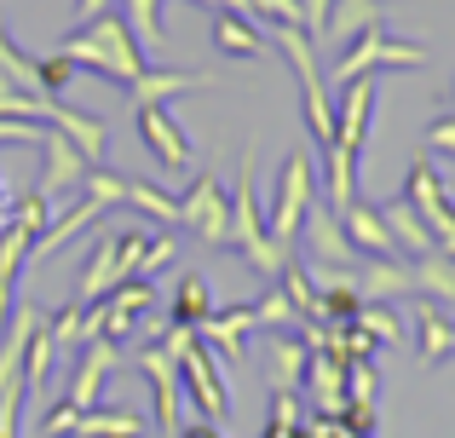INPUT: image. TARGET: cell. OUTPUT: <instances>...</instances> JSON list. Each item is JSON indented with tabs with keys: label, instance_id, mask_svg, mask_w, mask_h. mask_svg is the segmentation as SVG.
<instances>
[{
	"label": "cell",
	"instance_id": "6da1fadb",
	"mask_svg": "<svg viewBox=\"0 0 455 438\" xmlns=\"http://www.w3.org/2000/svg\"><path fill=\"white\" fill-rule=\"evenodd\" d=\"M58 52L69 58V64L81 69V76H99V81H116V87H127L133 92V81L150 69V58L139 52V41H133V29H127V18L122 12H104V18H92L87 29H76Z\"/></svg>",
	"mask_w": 455,
	"mask_h": 438
},
{
	"label": "cell",
	"instance_id": "7a4b0ae2",
	"mask_svg": "<svg viewBox=\"0 0 455 438\" xmlns=\"http://www.w3.org/2000/svg\"><path fill=\"white\" fill-rule=\"evenodd\" d=\"M254 156L259 145L248 139L243 156H236V191H231V248L248 259V266L259 271V277H277L283 266L294 259V243H277V236L266 231V208H259L254 196Z\"/></svg>",
	"mask_w": 455,
	"mask_h": 438
},
{
	"label": "cell",
	"instance_id": "3957f363",
	"mask_svg": "<svg viewBox=\"0 0 455 438\" xmlns=\"http://www.w3.org/2000/svg\"><path fill=\"white\" fill-rule=\"evenodd\" d=\"M317 196V168H311V150H289L277 168V185H271V208H266V231L277 243H294L300 236V219Z\"/></svg>",
	"mask_w": 455,
	"mask_h": 438
},
{
	"label": "cell",
	"instance_id": "277c9868",
	"mask_svg": "<svg viewBox=\"0 0 455 438\" xmlns=\"http://www.w3.org/2000/svg\"><path fill=\"white\" fill-rule=\"evenodd\" d=\"M179 225H190L208 248H231V196L213 168H196V179L179 191Z\"/></svg>",
	"mask_w": 455,
	"mask_h": 438
},
{
	"label": "cell",
	"instance_id": "5b68a950",
	"mask_svg": "<svg viewBox=\"0 0 455 438\" xmlns=\"http://www.w3.org/2000/svg\"><path fill=\"white\" fill-rule=\"evenodd\" d=\"M427 46H415V41H392V29H369V35H357V41H346V52H340V64H334V81H357V76H375V69H421L427 64Z\"/></svg>",
	"mask_w": 455,
	"mask_h": 438
},
{
	"label": "cell",
	"instance_id": "8992f818",
	"mask_svg": "<svg viewBox=\"0 0 455 438\" xmlns=\"http://www.w3.org/2000/svg\"><path fill=\"white\" fill-rule=\"evenodd\" d=\"M133 370L150 381V398H156V427H162V438H179V427H185V381H179V358L173 352H162L156 340H139L133 346Z\"/></svg>",
	"mask_w": 455,
	"mask_h": 438
},
{
	"label": "cell",
	"instance_id": "52a82bcc",
	"mask_svg": "<svg viewBox=\"0 0 455 438\" xmlns=\"http://www.w3.org/2000/svg\"><path fill=\"white\" fill-rule=\"evenodd\" d=\"M403 196L415 203V214H421V225L433 231V243L455 259V203H450L444 173H438L433 156H421V162L410 168V179H403Z\"/></svg>",
	"mask_w": 455,
	"mask_h": 438
},
{
	"label": "cell",
	"instance_id": "ba28073f",
	"mask_svg": "<svg viewBox=\"0 0 455 438\" xmlns=\"http://www.w3.org/2000/svg\"><path fill=\"white\" fill-rule=\"evenodd\" d=\"M300 236H306L311 259H317L311 271H357V259H363V254L352 248V236H346L340 214L323 203V191L311 196V208H306V219H300Z\"/></svg>",
	"mask_w": 455,
	"mask_h": 438
},
{
	"label": "cell",
	"instance_id": "9c48e42d",
	"mask_svg": "<svg viewBox=\"0 0 455 438\" xmlns=\"http://www.w3.org/2000/svg\"><path fill=\"white\" fill-rule=\"evenodd\" d=\"M133 133L145 139L156 168H167V173H190V168H196V150H190L185 127L173 122L167 104H133Z\"/></svg>",
	"mask_w": 455,
	"mask_h": 438
},
{
	"label": "cell",
	"instance_id": "30bf717a",
	"mask_svg": "<svg viewBox=\"0 0 455 438\" xmlns=\"http://www.w3.org/2000/svg\"><path fill=\"white\" fill-rule=\"evenodd\" d=\"M179 381H185V398L208 421H225V416H231V386H225V375H220V358H213L202 340L179 352Z\"/></svg>",
	"mask_w": 455,
	"mask_h": 438
},
{
	"label": "cell",
	"instance_id": "8fae6325",
	"mask_svg": "<svg viewBox=\"0 0 455 438\" xmlns=\"http://www.w3.org/2000/svg\"><path fill=\"white\" fill-rule=\"evenodd\" d=\"M162 306V294H156V283L150 277H127V283H116L110 294L99 300V317H104V340H133V323L145 312H156Z\"/></svg>",
	"mask_w": 455,
	"mask_h": 438
},
{
	"label": "cell",
	"instance_id": "7c38bea8",
	"mask_svg": "<svg viewBox=\"0 0 455 438\" xmlns=\"http://www.w3.org/2000/svg\"><path fill=\"white\" fill-rule=\"evenodd\" d=\"M254 329H259V323H254V300H248V306H225V312L213 306V312L196 323V340H202V346H208L220 363H243V358H248V335H254Z\"/></svg>",
	"mask_w": 455,
	"mask_h": 438
},
{
	"label": "cell",
	"instance_id": "4fadbf2b",
	"mask_svg": "<svg viewBox=\"0 0 455 438\" xmlns=\"http://www.w3.org/2000/svg\"><path fill=\"white\" fill-rule=\"evenodd\" d=\"M110 370H122V346H116V340H87V346L76 352V375H69V404L76 410H92L99 404V386H104V375Z\"/></svg>",
	"mask_w": 455,
	"mask_h": 438
},
{
	"label": "cell",
	"instance_id": "5bb4252c",
	"mask_svg": "<svg viewBox=\"0 0 455 438\" xmlns=\"http://www.w3.org/2000/svg\"><path fill=\"white\" fill-rule=\"evenodd\" d=\"M116 283H127V266H122V248H116V231H104L99 243L87 248V259H81L76 300H81V306H92V300H104Z\"/></svg>",
	"mask_w": 455,
	"mask_h": 438
},
{
	"label": "cell",
	"instance_id": "9a60e30c",
	"mask_svg": "<svg viewBox=\"0 0 455 438\" xmlns=\"http://www.w3.org/2000/svg\"><path fill=\"white\" fill-rule=\"evenodd\" d=\"M41 156H46V173H41V185L35 191L41 196H64V191H81V179H87V168L92 162L81 156L76 145H69L58 127H46V139H41Z\"/></svg>",
	"mask_w": 455,
	"mask_h": 438
},
{
	"label": "cell",
	"instance_id": "2e32d148",
	"mask_svg": "<svg viewBox=\"0 0 455 438\" xmlns=\"http://www.w3.org/2000/svg\"><path fill=\"white\" fill-rule=\"evenodd\" d=\"M213 46H220L225 58H243V64H259V58L271 52L266 23L248 18V12H213Z\"/></svg>",
	"mask_w": 455,
	"mask_h": 438
},
{
	"label": "cell",
	"instance_id": "e0dca14e",
	"mask_svg": "<svg viewBox=\"0 0 455 438\" xmlns=\"http://www.w3.org/2000/svg\"><path fill=\"white\" fill-rule=\"evenodd\" d=\"M410 323H415V352H421V363L455 358V317L438 300H427V294H421V300L410 306Z\"/></svg>",
	"mask_w": 455,
	"mask_h": 438
},
{
	"label": "cell",
	"instance_id": "ac0fdd59",
	"mask_svg": "<svg viewBox=\"0 0 455 438\" xmlns=\"http://www.w3.org/2000/svg\"><path fill=\"white\" fill-rule=\"evenodd\" d=\"M208 87H213L208 69H145V76L133 81V92H127V99H133V104H167V99L208 92Z\"/></svg>",
	"mask_w": 455,
	"mask_h": 438
},
{
	"label": "cell",
	"instance_id": "d6986e66",
	"mask_svg": "<svg viewBox=\"0 0 455 438\" xmlns=\"http://www.w3.org/2000/svg\"><path fill=\"white\" fill-rule=\"evenodd\" d=\"M306 393L317 404V416H340L346 410V363L334 352H311L306 358Z\"/></svg>",
	"mask_w": 455,
	"mask_h": 438
},
{
	"label": "cell",
	"instance_id": "ffe728a7",
	"mask_svg": "<svg viewBox=\"0 0 455 438\" xmlns=\"http://www.w3.org/2000/svg\"><path fill=\"white\" fill-rule=\"evenodd\" d=\"M340 225H346V236H352L357 254H380V259L398 254V243H392V231H387V219H380V208L363 203V196H357V203L340 214Z\"/></svg>",
	"mask_w": 455,
	"mask_h": 438
},
{
	"label": "cell",
	"instance_id": "44dd1931",
	"mask_svg": "<svg viewBox=\"0 0 455 438\" xmlns=\"http://www.w3.org/2000/svg\"><path fill=\"white\" fill-rule=\"evenodd\" d=\"M306 358H311V346L300 335H277L271 340V363H266V386L271 393H300L306 386Z\"/></svg>",
	"mask_w": 455,
	"mask_h": 438
},
{
	"label": "cell",
	"instance_id": "7402d4cb",
	"mask_svg": "<svg viewBox=\"0 0 455 438\" xmlns=\"http://www.w3.org/2000/svg\"><path fill=\"white\" fill-rule=\"evenodd\" d=\"M410 277H415V294L438 306H455V259L444 248H427V254H410Z\"/></svg>",
	"mask_w": 455,
	"mask_h": 438
},
{
	"label": "cell",
	"instance_id": "603a6c76",
	"mask_svg": "<svg viewBox=\"0 0 455 438\" xmlns=\"http://www.w3.org/2000/svg\"><path fill=\"white\" fill-rule=\"evenodd\" d=\"M380 219H387V231H392V243H398V254H427V248H438L433 243V231L421 225V214H415V203L410 196H392V203H380Z\"/></svg>",
	"mask_w": 455,
	"mask_h": 438
},
{
	"label": "cell",
	"instance_id": "cb8c5ba5",
	"mask_svg": "<svg viewBox=\"0 0 455 438\" xmlns=\"http://www.w3.org/2000/svg\"><path fill=\"white\" fill-rule=\"evenodd\" d=\"M323 29L340 35V41H357V35H369V29H387V6H380V0H329Z\"/></svg>",
	"mask_w": 455,
	"mask_h": 438
},
{
	"label": "cell",
	"instance_id": "d4e9b609",
	"mask_svg": "<svg viewBox=\"0 0 455 438\" xmlns=\"http://www.w3.org/2000/svg\"><path fill=\"white\" fill-rule=\"evenodd\" d=\"M69 438H145V416L92 404V410H81V421H76V433H69Z\"/></svg>",
	"mask_w": 455,
	"mask_h": 438
},
{
	"label": "cell",
	"instance_id": "484cf974",
	"mask_svg": "<svg viewBox=\"0 0 455 438\" xmlns=\"http://www.w3.org/2000/svg\"><path fill=\"white\" fill-rule=\"evenodd\" d=\"M208 312H213V289H208V277L185 271V277H179V289H173V300H167V317H173V323H190V329H196Z\"/></svg>",
	"mask_w": 455,
	"mask_h": 438
},
{
	"label": "cell",
	"instance_id": "4316f807",
	"mask_svg": "<svg viewBox=\"0 0 455 438\" xmlns=\"http://www.w3.org/2000/svg\"><path fill=\"white\" fill-rule=\"evenodd\" d=\"M122 18H127V29H133V41H139V52L156 58L167 46V29H162V0H122Z\"/></svg>",
	"mask_w": 455,
	"mask_h": 438
},
{
	"label": "cell",
	"instance_id": "83f0119b",
	"mask_svg": "<svg viewBox=\"0 0 455 438\" xmlns=\"http://www.w3.org/2000/svg\"><path fill=\"white\" fill-rule=\"evenodd\" d=\"M357 329H363L375 346H403V340H410V329H403V317H398V306H392V300H363Z\"/></svg>",
	"mask_w": 455,
	"mask_h": 438
},
{
	"label": "cell",
	"instance_id": "f1b7e54d",
	"mask_svg": "<svg viewBox=\"0 0 455 438\" xmlns=\"http://www.w3.org/2000/svg\"><path fill=\"white\" fill-rule=\"evenodd\" d=\"M127 208H133V214H150L156 225H179V196H167L162 185H150V179H127Z\"/></svg>",
	"mask_w": 455,
	"mask_h": 438
},
{
	"label": "cell",
	"instance_id": "f546056e",
	"mask_svg": "<svg viewBox=\"0 0 455 438\" xmlns=\"http://www.w3.org/2000/svg\"><path fill=\"white\" fill-rule=\"evenodd\" d=\"M259 438H311L300 393H271V416H266V433Z\"/></svg>",
	"mask_w": 455,
	"mask_h": 438
},
{
	"label": "cell",
	"instance_id": "4dcf8cb0",
	"mask_svg": "<svg viewBox=\"0 0 455 438\" xmlns=\"http://www.w3.org/2000/svg\"><path fill=\"white\" fill-rule=\"evenodd\" d=\"M46 335H52V346L58 352H81L87 346V306H58L52 317H46Z\"/></svg>",
	"mask_w": 455,
	"mask_h": 438
},
{
	"label": "cell",
	"instance_id": "1f68e13d",
	"mask_svg": "<svg viewBox=\"0 0 455 438\" xmlns=\"http://www.w3.org/2000/svg\"><path fill=\"white\" fill-rule=\"evenodd\" d=\"M254 323L259 329H277V335H300V312L289 306V294H283L277 283H271V289L254 300Z\"/></svg>",
	"mask_w": 455,
	"mask_h": 438
},
{
	"label": "cell",
	"instance_id": "d6a6232c",
	"mask_svg": "<svg viewBox=\"0 0 455 438\" xmlns=\"http://www.w3.org/2000/svg\"><path fill=\"white\" fill-rule=\"evenodd\" d=\"M375 393H380L375 358H357V363H346V404H375Z\"/></svg>",
	"mask_w": 455,
	"mask_h": 438
},
{
	"label": "cell",
	"instance_id": "836d02e7",
	"mask_svg": "<svg viewBox=\"0 0 455 438\" xmlns=\"http://www.w3.org/2000/svg\"><path fill=\"white\" fill-rule=\"evenodd\" d=\"M35 69H41V92H46V99H58V92H64L69 81L81 76V69L69 64L64 52H46V58H35Z\"/></svg>",
	"mask_w": 455,
	"mask_h": 438
},
{
	"label": "cell",
	"instance_id": "e575fe53",
	"mask_svg": "<svg viewBox=\"0 0 455 438\" xmlns=\"http://www.w3.org/2000/svg\"><path fill=\"white\" fill-rule=\"evenodd\" d=\"M76 421H81V410L69 404V398H58V404L41 416V438H69V433H76Z\"/></svg>",
	"mask_w": 455,
	"mask_h": 438
},
{
	"label": "cell",
	"instance_id": "d590c367",
	"mask_svg": "<svg viewBox=\"0 0 455 438\" xmlns=\"http://www.w3.org/2000/svg\"><path fill=\"white\" fill-rule=\"evenodd\" d=\"M179 259V243L173 236H150V248H145V266H139V277H156V271H167Z\"/></svg>",
	"mask_w": 455,
	"mask_h": 438
},
{
	"label": "cell",
	"instance_id": "8d00e7d4",
	"mask_svg": "<svg viewBox=\"0 0 455 438\" xmlns=\"http://www.w3.org/2000/svg\"><path fill=\"white\" fill-rule=\"evenodd\" d=\"M427 156H455V115L427 122Z\"/></svg>",
	"mask_w": 455,
	"mask_h": 438
},
{
	"label": "cell",
	"instance_id": "74e56055",
	"mask_svg": "<svg viewBox=\"0 0 455 438\" xmlns=\"http://www.w3.org/2000/svg\"><path fill=\"white\" fill-rule=\"evenodd\" d=\"M116 0H76V29H87L92 18H104V12H110Z\"/></svg>",
	"mask_w": 455,
	"mask_h": 438
},
{
	"label": "cell",
	"instance_id": "f35d334b",
	"mask_svg": "<svg viewBox=\"0 0 455 438\" xmlns=\"http://www.w3.org/2000/svg\"><path fill=\"white\" fill-rule=\"evenodd\" d=\"M179 438H225L213 421H196V427H179Z\"/></svg>",
	"mask_w": 455,
	"mask_h": 438
},
{
	"label": "cell",
	"instance_id": "ab89813d",
	"mask_svg": "<svg viewBox=\"0 0 455 438\" xmlns=\"http://www.w3.org/2000/svg\"><path fill=\"white\" fill-rule=\"evenodd\" d=\"M196 6H213V12H248L243 0H196Z\"/></svg>",
	"mask_w": 455,
	"mask_h": 438
},
{
	"label": "cell",
	"instance_id": "60d3db41",
	"mask_svg": "<svg viewBox=\"0 0 455 438\" xmlns=\"http://www.w3.org/2000/svg\"><path fill=\"white\" fill-rule=\"evenodd\" d=\"M450 115H455V81H450Z\"/></svg>",
	"mask_w": 455,
	"mask_h": 438
}]
</instances>
